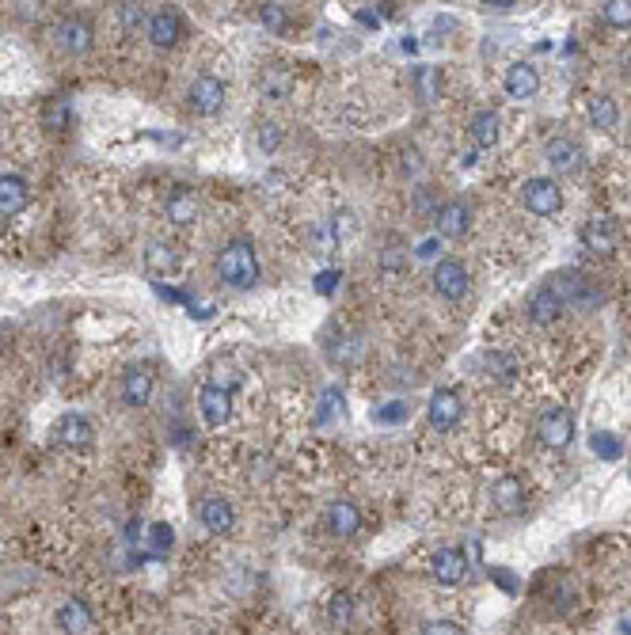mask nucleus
<instances>
[{"label":"nucleus","mask_w":631,"mask_h":635,"mask_svg":"<svg viewBox=\"0 0 631 635\" xmlns=\"http://www.w3.org/2000/svg\"><path fill=\"white\" fill-rule=\"evenodd\" d=\"M145 35H149V42H153L156 50H172L175 42L183 39V20H179V12H172V8H156L153 16H149Z\"/></svg>","instance_id":"obj_11"},{"label":"nucleus","mask_w":631,"mask_h":635,"mask_svg":"<svg viewBox=\"0 0 631 635\" xmlns=\"http://www.w3.org/2000/svg\"><path fill=\"white\" fill-rule=\"evenodd\" d=\"M415 96H419L422 103H438L441 99V73L434 65H419V69H415Z\"/></svg>","instance_id":"obj_29"},{"label":"nucleus","mask_w":631,"mask_h":635,"mask_svg":"<svg viewBox=\"0 0 631 635\" xmlns=\"http://www.w3.org/2000/svg\"><path fill=\"white\" fill-rule=\"evenodd\" d=\"M430 567H434V578L441 586H460L468 578V556L460 548H438L434 559H430Z\"/></svg>","instance_id":"obj_15"},{"label":"nucleus","mask_w":631,"mask_h":635,"mask_svg":"<svg viewBox=\"0 0 631 635\" xmlns=\"http://www.w3.org/2000/svg\"><path fill=\"white\" fill-rule=\"evenodd\" d=\"M69 122H73V107H69L65 99H50L46 111H42V126L61 134V130H69Z\"/></svg>","instance_id":"obj_30"},{"label":"nucleus","mask_w":631,"mask_h":635,"mask_svg":"<svg viewBox=\"0 0 631 635\" xmlns=\"http://www.w3.org/2000/svg\"><path fill=\"white\" fill-rule=\"evenodd\" d=\"M460 411H464V404H460V396L453 388H438V392L430 396V407H426L434 430H453V426L460 423Z\"/></svg>","instance_id":"obj_13"},{"label":"nucleus","mask_w":631,"mask_h":635,"mask_svg":"<svg viewBox=\"0 0 631 635\" xmlns=\"http://www.w3.org/2000/svg\"><path fill=\"white\" fill-rule=\"evenodd\" d=\"M544 160H548V168H552L555 175H578L586 153H582V145L571 141V137H552V141L544 145Z\"/></svg>","instance_id":"obj_6"},{"label":"nucleus","mask_w":631,"mask_h":635,"mask_svg":"<svg viewBox=\"0 0 631 635\" xmlns=\"http://www.w3.org/2000/svg\"><path fill=\"white\" fill-rule=\"evenodd\" d=\"M506 92L514 99H533L536 92H540V73H536V65H529V61H514L510 69H506Z\"/></svg>","instance_id":"obj_19"},{"label":"nucleus","mask_w":631,"mask_h":635,"mask_svg":"<svg viewBox=\"0 0 631 635\" xmlns=\"http://www.w3.org/2000/svg\"><path fill=\"white\" fill-rule=\"evenodd\" d=\"M164 213H168V221H172L175 229H191V225H198V217H202L198 194H194L191 187H175V191L164 198Z\"/></svg>","instance_id":"obj_10"},{"label":"nucleus","mask_w":631,"mask_h":635,"mask_svg":"<svg viewBox=\"0 0 631 635\" xmlns=\"http://www.w3.org/2000/svg\"><path fill=\"white\" fill-rule=\"evenodd\" d=\"M217 274L232 289H251L259 282V255L248 240H229L217 255Z\"/></svg>","instance_id":"obj_1"},{"label":"nucleus","mask_w":631,"mask_h":635,"mask_svg":"<svg viewBox=\"0 0 631 635\" xmlns=\"http://www.w3.org/2000/svg\"><path fill=\"white\" fill-rule=\"evenodd\" d=\"M419 635H464V628L453 620H430V624H422Z\"/></svg>","instance_id":"obj_38"},{"label":"nucleus","mask_w":631,"mask_h":635,"mask_svg":"<svg viewBox=\"0 0 631 635\" xmlns=\"http://www.w3.org/2000/svg\"><path fill=\"white\" fill-rule=\"evenodd\" d=\"M145 267L153 270V274H172L179 267V255H175L172 244H164V240H153L149 248H145Z\"/></svg>","instance_id":"obj_28"},{"label":"nucleus","mask_w":631,"mask_h":635,"mask_svg":"<svg viewBox=\"0 0 631 635\" xmlns=\"http://www.w3.org/2000/svg\"><path fill=\"white\" fill-rule=\"evenodd\" d=\"M563 297H559V289L552 282H544V286L536 289L533 297H529V320H533L536 328H548L559 320V312H563Z\"/></svg>","instance_id":"obj_14"},{"label":"nucleus","mask_w":631,"mask_h":635,"mask_svg":"<svg viewBox=\"0 0 631 635\" xmlns=\"http://www.w3.org/2000/svg\"><path fill=\"white\" fill-rule=\"evenodd\" d=\"M149 400H153V373H149V366L126 369V377H122V404L145 407Z\"/></svg>","instance_id":"obj_18"},{"label":"nucleus","mask_w":631,"mask_h":635,"mask_svg":"<svg viewBox=\"0 0 631 635\" xmlns=\"http://www.w3.org/2000/svg\"><path fill=\"white\" fill-rule=\"evenodd\" d=\"M377 270H381L384 278H400L403 270H407V248H403L396 236L377 251Z\"/></svg>","instance_id":"obj_27"},{"label":"nucleus","mask_w":631,"mask_h":635,"mask_svg":"<svg viewBox=\"0 0 631 635\" xmlns=\"http://www.w3.org/2000/svg\"><path fill=\"white\" fill-rule=\"evenodd\" d=\"M58 442L69 445V449H84L92 442V423L84 415H65L58 423Z\"/></svg>","instance_id":"obj_25"},{"label":"nucleus","mask_w":631,"mask_h":635,"mask_svg":"<svg viewBox=\"0 0 631 635\" xmlns=\"http://www.w3.org/2000/svg\"><path fill=\"white\" fill-rule=\"evenodd\" d=\"M434 225H438V236L441 240H460V236H468L472 229V210H468V202H441L438 210H434Z\"/></svg>","instance_id":"obj_7"},{"label":"nucleus","mask_w":631,"mask_h":635,"mask_svg":"<svg viewBox=\"0 0 631 635\" xmlns=\"http://www.w3.org/2000/svg\"><path fill=\"white\" fill-rule=\"evenodd\" d=\"M430 282H434V293L445 297V301H460L468 286H472V278H468V267L460 263V259H441L434 274H430Z\"/></svg>","instance_id":"obj_5"},{"label":"nucleus","mask_w":631,"mask_h":635,"mask_svg":"<svg viewBox=\"0 0 631 635\" xmlns=\"http://www.w3.org/2000/svg\"><path fill=\"white\" fill-rule=\"evenodd\" d=\"M521 202H525V210L536 213V217H552V213L563 210V191H559V183H555V179L536 175V179H525V187H521Z\"/></svg>","instance_id":"obj_3"},{"label":"nucleus","mask_w":631,"mask_h":635,"mask_svg":"<svg viewBox=\"0 0 631 635\" xmlns=\"http://www.w3.org/2000/svg\"><path fill=\"white\" fill-rule=\"evenodd\" d=\"M255 137H259V149H263V153H274V149L286 141V130H282L278 122H259Z\"/></svg>","instance_id":"obj_35"},{"label":"nucleus","mask_w":631,"mask_h":635,"mask_svg":"<svg viewBox=\"0 0 631 635\" xmlns=\"http://www.w3.org/2000/svg\"><path fill=\"white\" fill-rule=\"evenodd\" d=\"M198 521L206 525V533L225 537V533L236 529V510H232V502L225 495H206L202 506H198Z\"/></svg>","instance_id":"obj_9"},{"label":"nucleus","mask_w":631,"mask_h":635,"mask_svg":"<svg viewBox=\"0 0 631 635\" xmlns=\"http://www.w3.org/2000/svg\"><path fill=\"white\" fill-rule=\"evenodd\" d=\"M259 20H263V27H267L270 35H286L289 12L282 4H259Z\"/></svg>","instance_id":"obj_31"},{"label":"nucleus","mask_w":631,"mask_h":635,"mask_svg":"<svg viewBox=\"0 0 631 635\" xmlns=\"http://www.w3.org/2000/svg\"><path fill=\"white\" fill-rule=\"evenodd\" d=\"M118 23H122V31H141V27H149V12L141 8V4H118Z\"/></svg>","instance_id":"obj_33"},{"label":"nucleus","mask_w":631,"mask_h":635,"mask_svg":"<svg viewBox=\"0 0 631 635\" xmlns=\"http://www.w3.org/2000/svg\"><path fill=\"white\" fill-rule=\"evenodd\" d=\"M434 248H438L434 240H422V244H419V255H422V259H430V255H434Z\"/></svg>","instance_id":"obj_42"},{"label":"nucleus","mask_w":631,"mask_h":635,"mask_svg":"<svg viewBox=\"0 0 631 635\" xmlns=\"http://www.w3.org/2000/svg\"><path fill=\"white\" fill-rule=\"evenodd\" d=\"M468 134L476 141V149H495L502 137V115L498 111H476L468 122Z\"/></svg>","instance_id":"obj_22"},{"label":"nucleus","mask_w":631,"mask_h":635,"mask_svg":"<svg viewBox=\"0 0 631 635\" xmlns=\"http://www.w3.org/2000/svg\"><path fill=\"white\" fill-rule=\"evenodd\" d=\"M487 369H491V381H514L517 362L510 354H487Z\"/></svg>","instance_id":"obj_36"},{"label":"nucleus","mask_w":631,"mask_h":635,"mask_svg":"<svg viewBox=\"0 0 631 635\" xmlns=\"http://www.w3.org/2000/svg\"><path fill=\"white\" fill-rule=\"evenodd\" d=\"M153 548H172V529L168 525H153Z\"/></svg>","instance_id":"obj_40"},{"label":"nucleus","mask_w":631,"mask_h":635,"mask_svg":"<svg viewBox=\"0 0 631 635\" xmlns=\"http://www.w3.org/2000/svg\"><path fill=\"white\" fill-rule=\"evenodd\" d=\"M327 616L343 628V624H350L354 620V597L346 594V590H339V594H331V601H327Z\"/></svg>","instance_id":"obj_32"},{"label":"nucleus","mask_w":631,"mask_h":635,"mask_svg":"<svg viewBox=\"0 0 631 635\" xmlns=\"http://www.w3.org/2000/svg\"><path fill=\"white\" fill-rule=\"evenodd\" d=\"M407 415H411V404H403V400H392L388 407H377V411H373L377 423H400Z\"/></svg>","instance_id":"obj_37"},{"label":"nucleus","mask_w":631,"mask_h":635,"mask_svg":"<svg viewBox=\"0 0 631 635\" xmlns=\"http://www.w3.org/2000/svg\"><path fill=\"white\" fill-rule=\"evenodd\" d=\"M624 65H628V73H631V50H628V58H624Z\"/></svg>","instance_id":"obj_43"},{"label":"nucleus","mask_w":631,"mask_h":635,"mask_svg":"<svg viewBox=\"0 0 631 635\" xmlns=\"http://www.w3.org/2000/svg\"><path fill=\"white\" fill-rule=\"evenodd\" d=\"M187 103H191V111L194 115H217L221 107H225V84L217 77H194V84H191V92H187Z\"/></svg>","instance_id":"obj_8"},{"label":"nucleus","mask_w":631,"mask_h":635,"mask_svg":"<svg viewBox=\"0 0 631 635\" xmlns=\"http://www.w3.org/2000/svg\"><path fill=\"white\" fill-rule=\"evenodd\" d=\"M324 525H327V533H331V537H339V540L358 537V529H362V510L346 499L331 502V506H327V514H324Z\"/></svg>","instance_id":"obj_12"},{"label":"nucleus","mask_w":631,"mask_h":635,"mask_svg":"<svg viewBox=\"0 0 631 635\" xmlns=\"http://www.w3.org/2000/svg\"><path fill=\"white\" fill-rule=\"evenodd\" d=\"M491 502H495L498 514H521L525 510V502H529V495H525V483L517 480V476H502V480H495V487H491Z\"/></svg>","instance_id":"obj_16"},{"label":"nucleus","mask_w":631,"mask_h":635,"mask_svg":"<svg viewBox=\"0 0 631 635\" xmlns=\"http://www.w3.org/2000/svg\"><path fill=\"white\" fill-rule=\"evenodd\" d=\"M582 244L593 251V255H612L616 251V225L612 221H590L582 229Z\"/></svg>","instance_id":"obj_24"},{"label":"nucleus","mask_w":631,"mask_h":635,"mask_svg":"<svg viewBox=\"0 0 631 635\" xmlns=\"http://www.w3.org/2000/svg\"><path fill=\"white\" fill-rule=\"evenodd\" d=\"M198 411H202V419L210 426H225L232 415V392H225V388H217V385H206L198 392Z\"/></svg>","instance_id":"obj_17"},{"label":"nucleus","mask_w":631,"mask_h":635,"mask_svg":"<svg viewBox=\"0 0 631 635\" xmlns=\"http://www.w3.org/2000/svg\"><path fill=\"white\" fill-rule=\"evenodd\" d=\"M586 118H590V126H597V130H616L620 126V107L605 92H593V96H586Z\"/></svg>","instance_id":"obj_23"},{"label":"nucleus","mask_w":631,"mask_h":635,"mask_svg":"<svg viewBox=\"0 0 631 635\" xmlns=\"http://www.w3.org/2000/svg\"><path fill=\"white\" fill-rule=\"evenodd\" d=\"M601 16H605V23H612V27H631V0H609V4H601Z\"/></svg>","instance_id":"obj_34"},{"label":"nucleus","mask_w":631,"mask_h":635,"mask_svg":"<svg viewBox=\"0 0 631 635\" xmlns=\"http://www.w3.org/2000/svg\"><path fill=\"white\" fill-rule=\"evenodd\" d=\"M92 624H96V616H92V609H88V601H80V597L65 601V605L58 609V628L65 635H84Z\"/></svg>","instance_id":"obj_21"},{"label":"nucleus","mask_w":631,"mask_h":635,"mask_svg":"<svg viewBox=\"0 0 631 635\" xmlns=\"http://www.w3.org/2000/svg\"><path fill=\"white\" fill-rule=\"evenodd\" d=\"M54 42H58L61 54L84 58L92 50V42H96V31H92V23L84 20V16H61L54 23Z\"/></svg>","instance_id":"obj_2"},{"label":"nucleus","mask_w":631,"mask_h":635,"mask_svg":"<svg viewBox=\"0 0 631 635\" xmlns=\"http://www.w3.org/2000/svg\"><path fill=\"white\" fill-rule=\"evenodd\" d=\"M335 407H339V392L331 388V392L324 396V415H320V419H331V415H335Z\"/></svg>","instance_id":"obj_41"},{"label":"nucleus","mask_w":631,"mask_h":635,"mask_svg":"<svg viewBox=\"0 0 631 635\" xmlns=\"http://www.w3.org/2000/svg\"><path fill=\"white\" fill-rule=\"evenodd\" d=\"M593 445H597V453H601V457H620V442H616L612 434H597Z\"/></svg>","instance_id":"obj_39"},{"label":"nucleus","mask_w":631,"mask_h":635,"mask_svg":"<svg viewBox=\"0 0 631 635\" xmlns=\"http://www.w3.org/2000/svg\"><path fill=\"white\" fill-rule=\"evenodd\" d=\"M536 434L548 449H567L574 442V415L567 407H548L536 419Z\"/></svg>","instance_id":"obj_4"},{"label":"nucleus","mask_w":631,"mask_h":635,"mask_svg":"<svg viewBox=\"0 0 631 635\" xmlns=\"http://www.w3.org/2000/svg\"><path fill=\"white\" fill-rule=\"evenodd\" d=\"M27 198H31V191H27V183H23L20 175H0V217H16V213L27 210Z\"/></svg>","instance_id":"obj_20"},{"label":"nucleus","mask_w":631,"mask_h":635,"mask_svg":"<svg viewBox=\"0 0 631 635\" xmlns=\"http://www.w3.org/2000/svg\"><path fill=\"white\" fill-rule=\"evenodd\" d=\"M259 88H263V96L267 99L282 103V99H289V92H293V77H289L286 65H267V69H263V80H259Z\"/></svg>","instance_id":"obj_26"}]
</instances>
